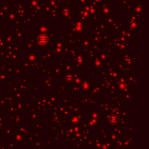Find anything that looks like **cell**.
<instances>
[{"instance_id":"cell-1","label":"cell","mask_w":149,"mask_h":149,"mask_svg":"<svg viewBox=\"0 0 149 149\" xmlns=\"http://www.w3.org/2000/svg\"><path fill=\"white\" fill-rule=\"evenodd\" d=\"M38 42L41 45H45L48 42V37L45 34H41L38 38Z\"/></svg>"},{"instance_id":"cell-2","label":"cell","mask_w":149,"mask_h":149,"mask_svg":"<svg viewBox=\"0 0 149 149\" xmlns=\"http://www.w3.org/2000/svg\"><path fill=\"white\" fill-rule=\"evenodd\" d=\"M109 121L112 124H116L117 121H118V117L116 116V115H111L110 117H109Z\"/></svg>"}]
</instances>
